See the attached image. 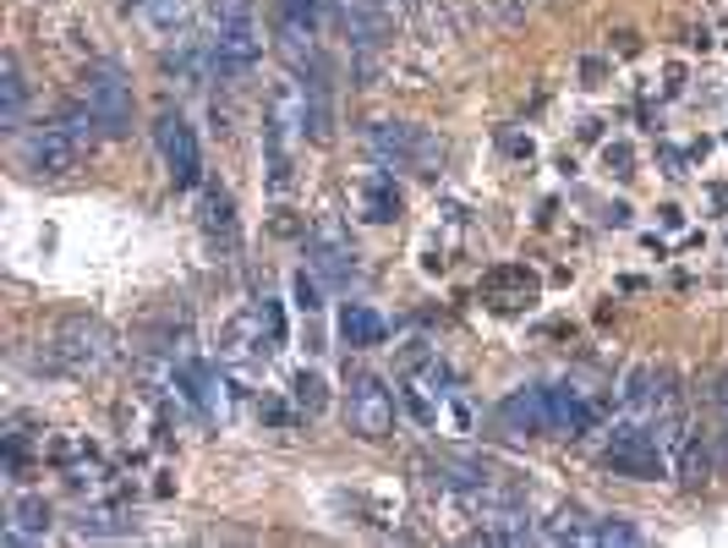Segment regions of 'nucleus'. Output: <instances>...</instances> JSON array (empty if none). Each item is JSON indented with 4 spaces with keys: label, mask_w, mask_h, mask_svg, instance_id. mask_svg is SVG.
Wrapping results in <instances>:
<instances>
[{
    "label": "nucleus",
    "mask_w": 728,
    "mask_h": 548,
    "mask_svg": "<svg viewBox=\"0 0 728 548\" xmlns=\"http://www.w3.org/2000/svg\"><path fill=\"white\" fill-rule=\"evenodd\" d=\"M137 12L149 17V28H160V34H176V28H181V17H187L181 0H137Z\"/></svg>",
    "instance_id": "23"
},
{
    "label": "nucleus",
    "mask_w": 728,
    "mask_h": 548,
    "mask_svg": "<svg viewBox=\"0 0 728 548\" xmlns=\"http://www.w3.org/2000/svg\"><path fill=\"white\" fill-rule=\"evenodd\" d=\"M548 411H553V434H592L603 423V400L592 389H575V384H558L548 389Z\"/></svg>",
    "instance_id": "11"
},
{
    "label": "nucleus",
    "mask_w": 728,
    "mask_h": 548,
    "mask_svg": "<svg viewBox=\"0 0 728 548\" xmlns=\"http://www.w3.org/2000/svg\"><path fill=\"white\" fill-rule=\"evenodd\" d=\"M263 324H268V346H285V319H279L274 297H263Z\"/></svg>",
    "instance_id": "28"
},
{
    "label": "nucleus",
    "mask_w": 728,
    "mask_h": 548,
    "mask_svg": "<svg viewBox=\"0 0 728 548\" xmlns=\"http://www.w3.org/2000/svg\"><path fill=\"white\" fill-rule=\"evenodd\" d=\"M263 340H268L263 308H247V313L225 319V329H219V362H230V368H247V362H258L263 351H274V346H263Z\"/></svg>",
    "instance_id": "12"
},
{
    "label": "nucleus",
    "mask_w": 728,
    "mask_h": 548,
    "mask_svg": "<svg viewBox=\"0 0 728 548\" xmlns=\"http://www.w3.org/2000/svg\"><path fill=\"white\" fill-rule=\"evenodd\" d=\"M198 225H203L214 241L236 247V203H230L225 187H203V198H198Z\"/></svg>",
    "instance_id": "15"
},
{
    "label": "nucleus",
    "mask_w": 728,
    "mask_h": 548,
    "mask_svg": "<svg viewBox=\"0 0 728 548\" xmlns=\"http://www.w3.org/2000/svg\"><path fill=\"white\" fill-rule=\"evenodd\" d=\"M674 472H679V483H685V488H706V483H712V450H706V439H701V434H685V439H679Z\"/></svg>",
    "instance_id": "16"
},
{
    "label": "nucleus",
    "mask_w": 728,
    "mask_h": 548,
    "mask_svg": "<svg viewBox=\"0 0 728 548\" xmlns=\"http://www.w3.org/2000/svg\"><path fill=\"white\" fill-rule=\"evenodd\" d=\"M137 521L115 515V510H83L77 515V537H131Z\"/></svg>",
    "instance_id": "21"
},
{
    "label": "nucleus",
    "mask_w": 728,
    "mask_h": 548,
    "mask_svg": "<svg viewBox=\"0 0 728 548\" xmlns=\"http://www.w3.org/2000/svg\"><path fill=\"white\" fill-rule=\"evenodd\" d=\"M209 61H214L219 77H247V72L263 61V28H258V17H230V23H219V34H214V45H209Z\"/></svg>",
    "instance_id": "7"
},
{
    "label": "nucleus",
    "mask_w": 728,
    "mask_h": 548,
    "mask_svg": "<svg viewBox=\"0 0 728 548\" xmlns=\"http://www.w3.org/2000/svg\"><path fill=\"white\" fill-rule=\"evenodd\" d=\"M290 297H297V308H302L307 319H318V313H324V274H318V269H313V274L302 269L297 281H290Z\"/></svg>",
    "instance_id": "22"
},
{
    "label": "nucleus",
    "mask_w": 728,
    "mask_h": 548,
    "mask_svg": "<svg viewBox=\"0 0 728 548\" xmlns=\"http://www.w3.org/2000/svg\"><path fill=\"white\" fill-rule=\"evenodd\" d=\"M603 165H608L619 182L636 176V154H630V144H608V149H603Z\"/></svg>",
    "instance_id": "24"
},
{
    "label": "nucleus",
    "mask_w": 728,
    "mask_h": 548,
    "mask_svg": "<svg viewBox=\"0 0 728 548\" xmlns=\"http://www.w3.org/2000/svg\"><path fill=\"white\" fill-rule=\"evenodd\" d=\"M542 297V281L526 269V263H504V269H488V281H482V302L493 313H531Z\"/></svg>",
    "instance_id": "9"
},
{
    "label": "nucleus",
    "mask_w": 728,
    "mask_h": 548,
    "mask_svg": "<svg viewBox=\"0 0 728 548\" xmlns=\"http://www.w3.org/2000/svg\"><path fill=\"white\" fill-rule=\"evenodd\" d=\"M285 12L302 17L307 28H318V23H324V0H285Z\"/></svg>",
    "instance_id": "26"
},
{
    "label": "nucleus",
    "mask_w": 728,
    "mask_h": 548,
    "mask_svg": "<svg viewBox=\"0 0 728 548\" xmlns=\"http://www.w3.org/2000/svg\"><path fill=\"white\" fill-rule=\"evenodd\" d=\"M717 406H723V418H728V378L717 384Z\"/></svg>",
    "instance_id": "32"
},
{
    "label": "nucleus",
    "mask_w": 728,
    "mask_h": 548,
    "mask_svg": "<svg viewBox=\"0 0 728 548\" xmlns=\"http://www.w3.org/2000/svg\"><path fill=\"white\" fill-rule=\"evenodd\" d=\"M83 99H88V110L99 115V132H104V137H126V132H131V83H126L115 66H88Z\"/></svg>",
    "instance_id": "4"
},
{
    "label": "nucleus",
    "mask_w": 728,
    "mask_h": 548,
    "mask_svg": "<svg viewBox=\"0 0 728 548\" xmlns=\"http://www.w3.org/2000/svg\"><path fill=\"white\" fill-rule=\"evenodd\" d=\"M17 160H23V171L55 182V176H72V171H77L83 144H77L66 126H39V132H28L23 144H17Z\"/></svg>",
    "instance_id": "6"
},
{
    "label": "nucleus",
    "mask_w": 728,
    "mask_h": 548,
    "mask_svg": "<svg viewBox=\"0 0 728 548\" xmlns=\"http://www.w3.org/2000/svg\"><path fill=\"white\" fill-rule=\"evenodd\" d=\"M504 149H510V154H520V160H531V137H515V132H504Z\"/></svg>",
    "instance_id": "31"
},
{
    "label": "nucleus",
    "mask_w": 728,
    "mask_h": 548,
    "mask_svg": "<svg viewBox=\"0 0 728 548\" xmlns=\"http://www.w3.org/2000/svg\"><path fill=\"white\" fill-rule=\"evenodd\" d=\"M603 466H608V472H619V477L652 483V477H663V445H657V434H652V428L625 423V428H614V439L603 445Z\"/></svg>",
    "instance_id": "5"
},
{
    "label": "nucleus",
    "mask_w": 728,
    "mask_h": 548,
    "mask_svg": "<svg viewBox=\"0 0 728 548\" xmlns=\"http://www.w3.org/2000/svg\"><path fill=\"white\" fill-rule=\"evenodd\" d=\"M598 543H641V532H636L630 521H619V515H614V521H603V526H598Z\"/></svg>",
    "instance_id": "25"
},
{
    "label": "nucleus",
    "mask_w": 728,
    "mask_h": 548,
    "mask_svg": "<svg viewBox=\"0 0 728 548\" xmlns=\"http://www.w3.org/2000/svg\"><path fill=\"white\" fill-rule=\"evenodd\" d=\"M657 160H663L668 176H685V154H679V149H657Z\"/></svg>",
    "instance_id": "30"
},
{
    "label": "nucleus",
    "mask_w": 728,
    "mask_h": 548,
    "mask_svg": "<svg viewBox=\"0 0 728 548\" xmlns=\"http://www.w3.org/2000/svg\"><path fill=\"white\" fill-rule=\"evenodd\" d=\"M307 258H313V269L324 274V281H335V286H351V281H356V247L346 241L340 220H318V225H313Z\"/></svg>",
    "instance_id": "10"
},
{
    "label": "nucleus",
    "mask_w": 728,
    "mask_h": 548,
    "mask_svg": "<svg viewBox=\"0 0 728 548\" xmlns=\"http://www.w3.org/2000/svg\"><path fill=\"white\" fill-rule=\"evenodd\" d=\"M356 198H362V220H373V225H389V220H400V209H405L394 176H384V171H373Z\"/></svg>",
    "instance_id": "14"
},
{
    "label": "nucleus",
    "mask_w": 728,
    "mask_h": 548,
    "mask_svg": "<svg viewBox=\"0 0 728 548\" xmlns=\"http://www.w3.org/2000/svg\"><path fill=\"white\" fill-rule=\"evenodd\" d=\"M340 340H346L351 351H367V346L384 340V319H378L373 308H356V302H351V308L340 313Z\"/></svg>",
    "instance_id": "17"
},
{
    "label": "nucleus",
    "mask_w": 728,
    "mask_h": 548,
    "mask_svg": "<svg viewBox=\"0 0 728 548\" xmlns=\"http://www.w3.org/2000/svg\"><path fill=\"white\" fill-rule=\"evenodd\" d=\"M346 423L356 439H389L394 434V395L378 378H356L351 384V406H346Z\"/></svg>",
    "instance_id": "8"
},
{
    "label": "nucleus",
    "mask_w": 728,
    "mask_h": 548,
    "mask_svg": "<svg viewBox=\"0 0 728 548\" xmlns=\"http://www.w3.org/2000/svg\"><path fill=\"white\" fill-rule=\"evenodd\" d=\"M405 406H411V418H416V423H422V428H432V418H439V411H432V406H427V395H422V389H416V384H411V389H405Z\"/></svg>",
    "instance_id": "27"
},
{
    "label": "nucleus",
    "mask_w": 728,
    "mask_h": 548,
    "mask_svg": "<svg viewBox=\"0 0 728 548\" xmlns=\"http://www.w3.org/2000/svg\"><path fill=\"white\" fill-rule=\"evenodd\" d=\"M214 17L230 23V17H252V0H214Z\"/></svg>",
    "instance_id": "29"
},
{
    "label": "nucleus",
    "mask_w": 728,
    "mask_h": 548,
    "mask_svg": "<svg viewBox=\"0 0 728 548\" xmlns=\"http://www.w3.org/2000/svg\"><path fill=\"white\" fill-rule=\"evenodd\" d=\"M154 144L165 154V171L176 187H198L203 182V154H198V132L187 126L181 110H160L154 115Z\"/></svg>",
    "instance_id": "3"
},
{
    "label": "nucleus",
    "mask_w": 728,
    "mask_h": 548,
    "mask_svg": "<svg viewBox=\"0 0 728 548\" xmlns=\"http://www.w3.org/2000/svg\"><path fill=\"white\" fill-rule=\"evenodd\" d=\"M50 357H55L66 373H99V368L115 357V335H110L99 319H88V313H72V319H61Z\"/></svg>",
    "instance_id": "1"
},
{
    "label": "nucleus",
    "mask_w": 728,
    "mask_h": 548,
    "mask_svg": "<svg viewBox=\"0 0 728 548\" xmlns=\"http://www.w3.org/2000/svg\"><path fill=\"white\" fill-rule=\"evenodd\" d=\"M0 99H7V115H0V121H7V126L17 132V126H23V104H28V83H23L17 55L0 61Z\"/></svg>",
    "instance_id": "18"
},
{
    "label": "nucleus",
    "mask_w": 728,
    "mask_h": 548,
    "mask_svg": "<svg viewBox=\"0 0 728 548\" xmlns=\"http://www.w3.org/2000/svg\"><path fill=\"white\" fill-rule=\"evenodd\" d=\"M45 532H50V505L34 499V494L17 499V505H12V532H7V537L23 543V537H45Z\"/></svg>",
    "instance_id": "19"
},
{
    "label": "nucleus",
    "mask_w": 728,
    "mask_h": 548,
    "mask_svg": "<svg viewBox=\"0 0 728 548\" xmlns=\"http://www.w3.org/2000/svg\"><path fill=\"white\" fill-rule=\"evenodd\" d=\"M367 149L384 160V165H400V171H422L432 176V165H439V144L422 132V126H405V121H373L367 126Z\"/></svg>",
    "instance_id": "2"
},
{
    "label": "nucleus",
    "mask_w": 728,
    "mask_h": 548,
    "mask_svg": "<svg viewBox=\"0 0 728 548\" xmlns=\"http://www.w3.org/2000/svg\"><path fill=\"white\" fill-rule=\"evenodd\" d=\"M290 400H297V411H302V418H318V411L329 406V384H324V373H297V378H290Z\"/></svg>",
    "instance_id": "20"
},
{
    "label": "nucleus",
    "mask_w": 728,
    "mask_h": 548,
    "mask_svg": "<svg viewBox=\"0 0 728 548\" xmlns=\"http://www.w3.org/2000/svg\"><path fill=\"white\" fill-rule=\"evenodd\" d=\"M499 423L520 439H537V434H553V411H548V389H515L504 395L499 406Z\"/></svg>",
    "instance_id": "13"
}]
</instances>
